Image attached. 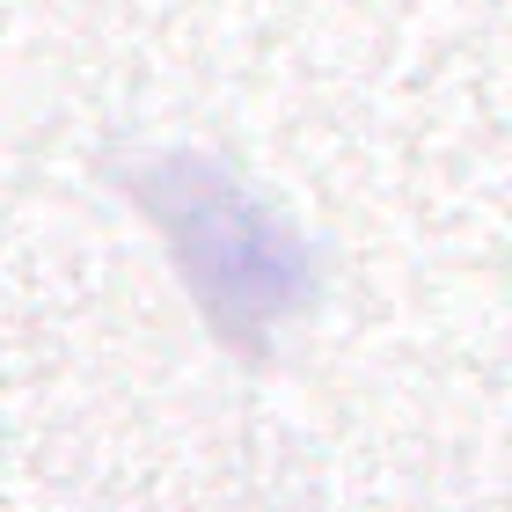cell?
<instances>
[{"instance_id": "cell-1", "label": "cell", "mask_w": 512, "mask_h": 512, "mask_svg": "<svg viewBox=\"0 0 512 512\" xmlns=\"http://www.w3.org/2000/svg\"><path fill=\"white\" fill-rule=\"evenodd\" d=\"M118 191L176 256L183 293L235 359H271V344L322 300V256L264 191L198 147H154L118 161Z\"/></svg>"}]
</instances>
